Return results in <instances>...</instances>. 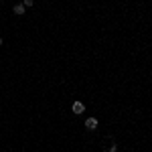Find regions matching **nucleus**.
I'll list each match as a JSON object with an SVG mask.
<instances>
[{
  "mask_svg": "<svg viewBox=\"0 0 152 152\" xmlns=\"http://www.w3.org/2000/svg\"><path fill=\"white\" fill-rule=\"evenodd\" d=\"M85 128L87 130H95L97 128V118H87V120H85Z\"/></svg>",
  "mask_w": 152,
  "mask_h": 152,
  "instance_id": "nucleus-1",
  "label": "nucleus"
},
{
  "mask_svg": "<svg viewBox=\"0 0 152 152\" xmlns=\"http://www.w3.org/2000/svg\"><path fill=\"white\" fill-rule=\"evenodd\" d=\"M0 47H2V39H0Z\"/></svg>",
  "mask_w": 152,
  "mask_h": 152,
  "instance_id": "nucleus-6",
  "label": "nucleus"
},
{
  "mask_svg": "<svg viewBox=\"0 0 152 152\" xmlns=\"http://www.w3.org/2000/svg\"><path fill=\"white\" fill-rule=\"evenodd\" d=\"M83 112H85V105H83L81 102H75V104H73V114L79 116V114H83Z\"/></svg>",
  "mask_w": 152,
  "mask_h": 152,
  "instance_id": "nucleus-2",
  "label": "nucleus"
},
{
  "mask_svg": "<svg viewBox=\"0 0 152 152\" xmlns=\"http://www.w3.org/2000/svg\"><path fill=\"white\" fill-rule=\"evenodd\" d=\"M105 152H118V146H116V142H114V144H110V146L105 148Z\"/></svg>",
  "mask_w": 152,
  "mask_h": 152,
  "instance_id": "nucleus-4",
  "label": "nucleus"
},
{
  "mask_svg": "<svg viewBox=\"0 0 152 152\" xmlns=\"http://www.w3.org/2000/svg\"><path fill=\"white\" fill-rule=\"evenodd\" d=\"M24 8H26L24 4H14V8H12V10H14L16 14H18V16H20V14H24Z\"/></svg>",
  "mask_w": 152,
  "mask_h": 152,
  "instance_id": "nucleus-3",
  "label": "nucleus"
},
{
  "mask_svg": "<svg viewBox=\"0 0 152 152\" xmlns=\"http://www.w3.org/2000/svg\"><path fill=\"white\" fill-rule=\"evenodd\" d=\"M33 2H35V0H23L24 6H33Z\"/></svg>",
  "mask_w": 152,
  "mask_h": 152,
  "instance_id": "nucleus-5",
  "label": "nucleus"
}]
</instances>
